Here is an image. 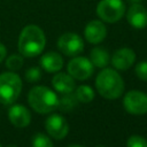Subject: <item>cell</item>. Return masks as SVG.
Returning <instances> with one entry per match:
<instances>
[{"label": "cell", "instance_id": "cell-26", "mask_svg": "<svg viewBox=\"0 0 147 147\" xmlns=\"http://www.w3.org/2000/svg\"><path fill=\"white\" fill-rule=\"evenodd\" d=\"M67 147H84L82 145H70V146H67Z\"/></svg>", "mask_w": 147, "mask_h": 147}, {"label": "cell", "instance_id": "cell-11", "mask_svg": "<svg viewBox=\"0 0 147 147\" xmlns=\"http://www.w3.org/2000/svg\"><path fill=\"white\" fill-rule=\"evenodd\" d=\"M107 36V28L102 21L93 20L84 29V37L90 44H100Z\"/></svg>", "mask_w": 147, "mask_h": 147}, {"label": "cell", "instance_id": "cell-19", "mask_svg": "<svg viewBox=\"0 0 147 147\" xmlns=\"http://www.w3.org/2000/svg\"><path fill=\"white\" fill-rule=\"evenodd\" d=\"M23 62L24 60L21 54H11L6 59V67L11 71H16L22 68Z\"/></svg>", "mask_w": 147, "mask_h": 147}, {"label": "cell", "instance_id": "cell-23", "mask_svg": "<svg viewBox=\"0 0 147 147\" xmlns=\"http://www.w3.org/2000/svg\"><path fill=\"white\" fill-rule=\"evenodd\" d=\"M40 76H41V72H40L39 68H37V67L29 68V69L26 70V72H25V78H26V80H28V82H31V83L39 80V79H40Z\"/></svg>", "mask_w": 147, "mask_h": 147}, {"label": "cell", "instance_id": "cell-24", "mask_svg": "<svg viewBox=\"0 0 147 147\" xmlns=\"http://www.w3.org/2000/svg\"><path fill=\"white\" fill-rule=\"evenodd\" d=\"M6 55H7V48H6L5 45H2V44L0 42V63L5 60Z\"/></svg>", "mask_w": 147, "mask_h": 147}, {"label": "cell", "instance_id": "cell-14", "mask_svg": "<svg viewBox=\"0 0 147 147\" xmlns=\"http://www.w3.org/2000/svg\"><path fill=\"white\" fill-rule=\"evenodd\" d=\"M52 85L56 92L60 94H67V93H72L76 88L75 79L65 72H59L54 75L52 79Z\"/></svg>", "mask_w": 147, "mask_h": 147}, {"label": "cell", "instance_id": "cell-17", "mask_svg": "<svg viewBox=\"0 0 147 147\" xmlns=\"http://www.w3.org/2000/svg\"><path fill=\"white\" fill-rule=\"evenodd\" d=\"M75 95L82 103H88L94 99V91L88 85H79L75 88Z\"/></svg>", "mask_w": 147, "mask_h": 147}, {"label": "cell", "instance_id": "cell-28", "mask_svg": "<svg viewBox=\"0 0 147 147\" xmlns=\"http://www.w3.org/2000/svg\"><path fill=\"white\" fill-rule=\"evenodd\" d=\"M98 147H105V146H98Z\"/></svg>", "mask_w": 147, "mask_h": 147}, {"label": "cell", "instance_id": "cell-20", "mask_svg": "<svg viewBox=\"0 0 147 147\" xmlns=\"http://www.w3.org/2000/svg\"><path fill=\"white\" fill-rule=\"evenodd\" d=\"M32 147H54L51 138L44 133H37L32 139Z\"/></svg>", "mask_w": 147, "mask_h": 147}, {"label": "cell", "instance_id": "cell-7", "mask_svg": "<svg viewBox=\"0 0 147 147\" xmlns=\"http://www.w3.org/2000/svg\"><path fill=\"white\" fill-rule=\"evenodd\" d=\"M123 106L125 110L132 115L147 114V94L138 90L129 91L124 95Z\"/></svg>", "mask_w": 147, "mask_h": 147}, {"label": "cell", "instance_id": "cell-16", "mask_svg": "<svg viewBox=\"0 0 147 147\" xmlns=\"http://www.w3.org/2000/svg\"><path fill=\"white\" fill-rule=\"evenodd\" d=\"M90 61L94 67L106 68L110 62V56L107 49L102 47H94L90 53Z\"/></svg>", "mask_w": 147, "mask_h": 147}, {"label": "cell", "instance_id": "cell-21", "mask_svg": "<svg viewBox=\"0 0 147 147\" xmlns=\"http://www.w3.org/2000/svg\"><path fill=\"white\" fill-rule=\"evenodd\" d=\"M126 147H147V140L142 136H131L126 141Z\"/></svg>", "mask_w": 147, "mask_h": 147}, {"label": "cell", "instance_id": "cell-27", "mask_svg": "<svg viewBox=\"0 0 147 147\" xmlns=\"http://www.w3.org/2000/svg\"><path fill=\"white\" fill-rule=\"evenodd\" d=\"M6 147H17L16 145H8V146H6Z\"/></svg>", "mask_w": 147, "mask_h": 147}, {"label": "cell", "instance_id": "cell-9", "mask_svg": "<svg viewBox=\"0 0 147 147\" xmlns=\"http://www.w3.org/2000/svg\"><path fill=\"white\" fill-rule=\"evenodd\" d=\"M45 127L48 136L57 140L65 138L69 133V124L67 119L59 114L51 115L45 122Z\"/></svg>", "mask_w": 147, "mask_h": 147}, {"label": "cell", "instance_id": "cell-18", "mask_svg": "<svg viewBox=\"0 0 147 147\" xmlns=\"http://www.w3.org/2000/svg\"><path fill=\"white\" fill-rule=\"evenodd\" d=\"M77 102H78V100H77V98H76V95L74 93L62 94V98L59 99L57 108H60L62 111H70V110H72L75 108Z\"/></svg>", "mask_w": 147, "mask_h": 147}, {"label": "cell", "instance_id": "cell-12", "mask_svg": "<svg viewBox=\"0 0 147 147\" xmlns=\"http://www.w3.org/2000/svg\"><path fill=\"white\" fill-rule=\"evenodd\" d=\"M126 20L131 26L144 29L147 26V9L139 2L131 3L126 13Z\"/></svg>", "mask_w": 147, "mask_h": 147}, {"label": "cell", "instance_id": "cell-25", "mask_svg": "<svg viewBox=\"0 0 147 147\" xmlns=\"http://www.w3.org/2000/svg\"><path fill=\"white\" fill-rule=\"evenodd\" d=\"M127 2H130V3H137V2H140L141 0H126Z\"/></svg>", "mask_w": 147, "mask_h": 147}, {"label": "cell", "instance_id": "cell-29", "mask_svg": "<svg viewBox=\"0 0 147 147\" xmlns=\"http://www.w3.org/2000/svg\"><path fill=\"white\" fill-rule=\"evenodd\" d=\"M0 147H2V146H1V145H0Z\"/></svg>", "mask_w": 147, "mask_h": 147}, {"label": "cell", "instance_id": "cell-8", "mask_svg": "<svg viewBox=\"0 0 147 147\" xmlns=\"http://www.w3.org/2000/svg\"><path fill=\"white\" fill-rule=\"evenodd\" d=\"M68 74L78 80H85L90 78L94 71V65L90 61V59L84 56H74L68 65H67Z\"/></svg>", "mask_w": 147, "mask_h": 147}, {"label": "cell", "instance_id": "cell-1", "mask_svg": "<svg viewBox=\"0 0 147 147\" xmlns=\"http://www.w3.org/2000/svg\"><path fill=\"white\" fill-rule=\"evenodd\" d=\"M45 45V33L38 25L29 24L22 29L18 37V51L21 55L34 57L44 51Z\"/></svg>", "mask_w": 147, "mask_h": 147}, {"label": "cell", "instance_id": "cell-13", "mask_svg": "<svg viewBox=\"0 0 147 147\" xmlns=\"http://www.w3.org/2000/svg\"><path fill=\"white\" fill-rule=\"evenodd\" d=\"M8 118L15 127H25L31 122L30 110L22 105H14L8 111Z\"/></svg>", "mask_w": 147, "mask_h": 147}, {"label": "cell", "instance_id": "cell-6", "mask_svg": "<svg viewBox=\"0 0 147 147\" xmlns=\"http://www.w3.org/2000/svg\"><path fill=\"white\" fill-rule=\"evenodd\" d=\"M57 48L62 54L74 57L84 51V41L77 33L65 32L57 39Z\"/></svg>", "mask_w": 147, "mask_h": 147}, {"label": "cell", "instance_id": "cell-2", "mask_svg": "<svg viewBox=\"0 0 147 147\" xmlns=\"http://www.w3.org/2000/svg\"><path fill=\"white\" fill-rule=\"evenodd\" d=\"M95 87L101 96L108 100H114L123 94L124 82L116 70L103 68L95 78Z\"/></svg>", "mask_w": 147, "mask_h": 147}, {"label": "cell", "instance_id": "cell-10", "mask_svg": "<svg viewBox=\"0 0 147 147\" xmlns=\"http://www.w3.org/2000/svg\"><path fill=\"white\" fill-rule=\"evenodd\" d=\"M134 61H136V53L133 52V49L129 47H123L117 49L110 59L113 67L117 70H127L133 65Z\"/></svg>", "mask_w": 147, "mask_h": 147}, {"label": "cell", "instance_id": "cell-4", "mask_svg": "<svg viewBox=\"0 0 147 147\" xmlns=\"http://www.w3.org/2000/svg\"><path fill=\"white\" fill-rule=\"evenodd\" d=\"M22 87V79L17 74H14V71L0 74V103H14L21 94Z\"/></svg>", "mask_w": 147, "mask_h": 147}, {"label": "cell", "instance_id": "cell-5", "mask_svg": "<svg viewBox=\"0 0 147 147\" xmlns=\"http://www.w3.org/2000/svg\"><path fill=\"white\" fill-rule=\"evenodd\" d=\"M124 13L123 0H101L96 6V14L102 22L115 23L124 16Z\"/></svg>", "mask_w": 147, "mask_h": 147}, {"label": "cell", "instance_id": "cell-22", "mask_svg": "<svg viewBox=\"0 0 147 147\" xmlns=\"http://www.w3.org/2000/svg\"><path fill=\"white\" fill-rule=\"evenodd\" d=\"M136 75L139 79L147 82V61H141L136 65Z\"/></svg>", "mask_w": 147, "mask_h": 147}, {"label": "cell", "instance_id": "cell-3", "mask_svg": "<svg viewBox=\"0 0 147 147\" xmlns=\"http://www.w3.org/2000/svg\"><path fill=\"white\" fill-rule=\"evenodd\" d=\"M30 107L38 114H48L55 110L59 106L57 94L47 86H34L28 94Z\"/></svg>", "mask_w": 147, "mask_h": 147}, {"label": "cell", "instance_id": "cell-15", "mask_svg": "<svg viewBox=\"0 0 147 147\" xmlns=\"http://www.w3.org/2000/svg\"><path fill=\"white\" fill-rule=\"evenodd\" d=\"M40 65L47 72H57L63 67V59L56 52H48L41 56Z\"/></svg>", "mask_w": 147, "mask_h": 147}]
</instances>
